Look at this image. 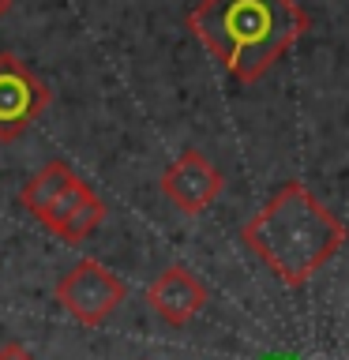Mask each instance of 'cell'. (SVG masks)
<instances>
[{
    "label": "cell",
    "mask_w": 349,
    "mask_h": 360,
    "mask_svg": "<svg viewBox=\"0 0 349 360\" xmlns=\"http://www.w3.org/2000/svg\"><path fill=\"white\" fill-rule=\"evenodd\" d=\"M146 304L158 319L169 326H184L203 311L207 304V285L184 266H165L151 285H146Z\"/></svg>",
    "instance_id": "obj_7"
},
{
    "label": "cell",
    "mask_w": 349,
    "mask_h": 360,
    "mask_svg": "<svg viewBox=\"0 0 349 360\" xmlns=\"http://www.w3.org/2000/svg\"><path fill=\"white\" fill-rule=\"evenodd\" d=\"M308 27L297 0H199L188 11V30L236 83H259Z\"/></svg>",
    "instance_id": "obj_1"
},
{
    "label": "cell",
    "mask_w": 349,
    "mask_h": 360,
    "mask_svg": "<svg viewBox=\"0 0 349 360\" xmlns=\"http://www.w3.org/2000/svg\"><path fill=\"white\" fill-rule=\"evenodd\" d=\"M23 210H30L53 236L64 244H79L106 221V202L87 188V180L68 162H49L34 173L19 191Z\"/></svg>",
    "instance_id": "obj_3"
},
{
    "label": "cell",
    "mask_w": 349,
    "mask_h": 360,
    "mask_svg": "<svg viewBox=\"0 0 349 360\" xmlns=\"http://www.w3.org/2000/svg\"><path fill=\"white\" fill-rule=\"evenodd\" d=\"M49 105V86L11 53H0V143L19 139Z\"/></svg>",
    "instance_id": "obj_5"
},
{
    "label": "cell",
    "mask_w": 349,
    "mask_h": 360,
    "mask_svg": "<svg viewBox=\"0 0 349 360\" xmlns=\"http://www.w3.org/2000/svg\"><path fill=\"white\" fill-rule=\"evenodd\" d=\"M0 360H34V356H30L19 342H8L4 349H0Z\"/></svg>",
    "instance_id": "obj_8"
},
{
    "label": "cell",
    "mask_w": 349,
    "mask_h": 360,
    "mask_svg": "<svg viewBox=\"0 0 349 360\" xmlns=\"http://www.w3.org/2000/svg\"><path fill=\"white\" fill-rule=\"evenodd\" d=\"M222 188H225V176L199 150H184L162 173L165 199L173 202L177 210H184V214H203L214 199L222 195Z\"/></svg>",
    "instance_id": "obj_6"
},
{
    "label": "cell",
    "mask_w": 349,
    "mask_h": 360,
    "mask_svg": "<svg viewBox=\"0 0 349 360\" xmlns=\"http://www.w3.org/2000/svg\"><path fill=\"white\" fill-rule=\"evenodd\" d=\"M4 11H8V0H0V15H4Z\"/></svg>",
    "instance_id": "obj_9"
},
{
    "label": "cell",
    "mask_w": 349,
    "mask_h": 360,
    "mask_svg": "<svg viewBox=\"0 0 349 360\" xmlns=\"http://www.w3.org/2000/svg\"><path fill=\"white\" fill-rule=\"evenodd\" d=\"M241 240L281 285L300 289L342 252L345 221L326 210L300 180H289L263 202V210L244 221Z\"/></svg>",
    "instance_id": "obj_2"
},
{
    "label": "cell",
    "mask_w": 349,
    "mask_h": 360,
    "mask_svg": "<svg viewBox=\"0 0 349 360\" xmlns=\"http://www.w3.org/2000/svg\"><path fill=\"white\" fill-rule=\"evenodd\" d=\"M128 289L109 266L94 259H79L68 274L56 281V300L75 315L83 326H101L124 304Z\"/></svg>",
    "instance_id": "obj_4"
}]
</instances>
